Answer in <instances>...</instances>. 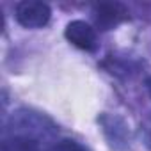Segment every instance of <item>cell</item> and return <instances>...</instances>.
Wrapping results in <instances>:
<instances>
[{
  "instance_id": "obj_1",
  "label": "cell",
  "mask_w": 151,
  "mask_h": 151,
  "mask_svg": "<svg viewBox=\"0 0 151 151\" xmlns=\"http://www.w3.org/2000/svg\"><path fill=\"white\" fill-rule=\"evenodd\" d=\"M16 22L25 29H41L48 25L52 9L48 4L39 2V0H23L14 9Z\"/></svg>"
},
{
  "instance_id": "obj_2",
  "label": "cell",
  "mask_w": 151,
  "mask_h": 151,
  "mask_svg": "<svg viewBox=\"0 0 151 151\" xmlns=\"http://www.w3.org/2000/svg\"><path fill=\"white\" fill-rule=\"evenodd\" d=\"M64 36H66V39L71 45H75V46L80 48V50H86V52H93L98 46L96 30L89 23H86L82 20H73V22H69L66 25Z\"/></svg>"
},
{
  "instance_id": "obj_3",
  "label": "cell",
  "mask_w": 151,
  "mask_h": 151,
  "mask_svg": "<svg viewBox=\"0 0 151 151\" xmlns=\"http://www.w3.org/2000/svg\"><path fill=\"white\" fill-rule=\"evenodd\" d=\"M128 18V9L117 2H103L94 6V20L101 30L117 27L123 20Z\"/></svg>"
},
{
  "instance_id": "obj_4",
  "label": "cell",
  "mask_w": 151,
  "mask_h": 151,
  "mask_svg": "<svg viewBox=\"0 0 151 151\" xmlns=\"http://www.w3.org/2000/svg\"><path fill=\"white\" fill-rule=\"evenodd\" d=\"M2 151H41V147L37 139L13 133L2 140Z\"/></svg>"
},
{
  "instance_id": "obj_5",
  "label": "cell",
  "mask_w": 151,
  "mask_h": 151,
  "mask_svg": "<svg viewBox=\"0 0 151 151\" xmlns=\"http://www.w3.org/2000/svg\"><path fill=\"white\" fill-rule=\"evenodd\" d=\"M48 151H89L84 144L77 142V140H71V139H62L59 140L53 147H50Z\"/></svg>"
}]
</instances>
